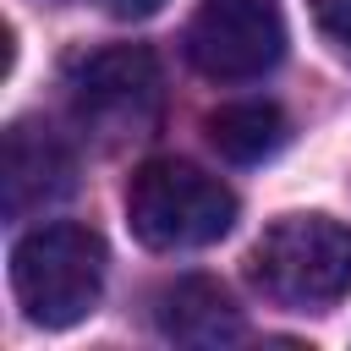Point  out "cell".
Here are the masks:
<instances>
[{
    "mask_svg": "<svg viewBox=\"0 0 351 351\" xmlns=\"http://www.w3.org/2000/svg\"><path fill=\"white\" fill-rule=\"evenodd\" d=\"M104 236L71 219L38 225L11 247V291L38 329H71L104 291Z\"/></svg>",
    "mask_w": 351,
    "mask_h": 351,
    "instance_id": "cell-1",
    "label": "cell"
},
{
    "mask_svg": "<svg viewBox=\"0 0 351 351\" xmlns=\"http://www.w3.org/2000/svg\"><path fill=\"white\" fill-rule=\"evenodd\" d=\"M126 219L154 252L208 247L236 225V192L186 159H148L126 186Z\"/></svg>",
    "mask_w": 351,
    "mask_h": 351,
    "instance_id": "cell-2",
    "label": "cell"
},
{
    "mask_svg": "<svg viewBox=\"0 0 351 351\" xmlns=\"http://www.w3.org/2000/svg\"><path fill=\"white\" fill-rule=\"evenodd\" d=\"M263 296L285 307H329L351 296V225L329 214H285L247 252Z\"/></svg>",
    "mask_w": 351,
    "mask_h": 351,
    "instance_id": "cell-3",
    "label": "cell"
},
{
    "mask_svg": "<svg viewBox=\"0 0 351 351\" xmlns=\"http://www.w3.org/2000/svg\"><path fill=\"white\" fill-rule=\"evenodd\" d=\"M186 55L214 82L263 77L285 55L280 0H203L186 27Z\"/></svg>",
    "mask_w": 351,
    "mask_h": 351,
    "instance_id": "cell-4",
    "label": "cell"
},
{
    "mask_svg": "<svg viewBox=\"0 0 351 351\" xmlns=\"http://www.w3.org/2000/svg\"><path fill=\"white\" fill-rule=\"evenodd\" d=\"M71 104L104 132L143 126L159 104V60L143 44H110L71 66Z\"/></svg>",
    "mask_w": 351,
    "mask_h": 351,
    "instance_id": "cell-5",
    "label": "cell"
},
{
    "mask_svg": "<svg viewBox=\"0 0 351 351\" xmlns=\"http://www.w3.org/2000/svg\"><path fill=\"white\" fill-rule=\"evenodd\" d=\"M71 192V154L60 148L55 132L33 126V121H16L5 132V165H0V203L11 219L55 203Z\"/></svg>",
    "mask_w": 351,
    "mask_h": 351,
    "instance_id": "cell-6",
    "label": "cell"
},
{
    "mask_svg": "<svg viewBox=\"0 0 351 351\" xmlns=\"http://www.w3.org/2000/svg\"><path fill=\"white\" fill-rule=\"evenodd\" d=\"M159 335L176 340V346H236L247 335L241 324V307L230 302V291L208 274H186L176 285L159 291Z\"/></svg>",
    "mask_w": 351,
    "mask_h": 351,
    "instance_id": "cell-7",
    "label": "cell"
},
{
    "mask_svg": "<svg viewBox=\"0 0 351 351\" xmlns=\"http://www.w3.org/2000/svg\"><path fill=\"white\" fill-rule=\"evenodd\" d=\"M285 110L274 99H236V104H219L208 115V143L219 148V159L230 165H258L269 159L280 143H285Z\"/></svg>",
    "mask_w": 351,
    "mask_h": 351,
    "instance_id": "cell-8",
    "label": "cell"
},
{
    "mask_svg": "<svg viewBox=\"0 0 351 351\" xmlns=\"http://www.w3.org/2000/svg\"><path fill=\"white\" fill-rule=\"evenodd\" d=\"M313 16L335 44H351V0H313Z\"/></svg>",
    "mask_w": 351,
    "mask_h": 351,
    "instance_id": "cell-9",
    "label": "cell"
},
{
    "mask_svg": "<svg viewBox=\"0 0 351 351\" xmlns=\"http://www.w3.org/2000/svg\"><path fill=\"white\" fill-rule=\"evenodd\" d=\"M165 0H104V11L110 16H121V22H143V16H154Z\"/></svg>",
    "mask_w": 351,
    "mask_h": 351,
    "instance_id": "cell-10",
    "label": "cell"
}]
</instances>
